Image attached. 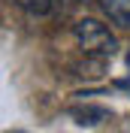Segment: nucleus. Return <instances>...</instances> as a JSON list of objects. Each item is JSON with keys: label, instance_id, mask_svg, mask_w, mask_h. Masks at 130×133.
<instances>
[{"label": "nucleus", "instance_id": "423d86ee", "mask_svg": "<svg viewBox=\"0 0 130 133\" xmlns=\"http://www.w3.org/2000/svg\"><path fill=\"white\" fill-rule=\"evenodd\" d=\"M127 66H130V51H127Z\"/></svg>", "mask_w": 130, "mask_h": 133}, {"label": "nucleus", "instance_id": "f03ea898", "mask_svg": "<svg viewBox=\"0 0 130 133\" xmlns=\"http://www.w3.org/2000/svg\"><path fill=\"white\" fill-rule=\"evenodd\" d=\"M100 9L112 24L130 30V0H100Z\"/></svg>", "mask_w": 130, "mask_h": 133}, {"label": "nucleus", "instance_id": "20e7f679", "mask_svg": "<svg viewBox=\"0 0 130 133\" xmlns=\"http://www.w3.org/2000/svg\"><path fill=\"white\" fill-rule=\"evenodd\" d=\"M21 9H27L30 15H46L51 12V0H15Z\"/></svg>", "mask_w": 130, "mask_h": 133}, {"label": "nucleus", "instance_id": "7ed1b4c3", "mask_svg": "<svg viewBox=\"0 0 130 133\" xmlns=\"http://www.w3.org/2000/svg\"><path fill=\"white\" fill-rule=\"evenodd\" d=\"M70 115H73L76 124L94 127V124H103L106 118H109V112H106V109H100V106H76V109H70Z\"/></svg>", "mask_w": 130, "mask_h": 133}, {"label": "nucleus", "instance_id": "f257e3e1", "mask_svg": "<svg viewBox=\"0 0 130 133\" xmlns=\"http://www.w3.org/2000/svg\"><path fill=\"white\" fill-rule=\"evenodd\" d=\"M73 39H76V45H79L85 55L100 58V61L112 58L115 51H118L115 33L109 30L103 21H97V18H79V21L73 24Z\"/></svg>", "mask_w": 130, "mask_h": 133}, {"label": "nucleus", "instance_id": "39448f33", "mask_svg": "<svg viewBox=\"0 0 130 133\" xmlns=\"http://www.w3.org/2000/svg\"><path fill=\"white\" fill-rule=\"evenodd\" d=\"M64 3H82V0H64Z\"/></svg>", "mask_w": 130, "mask_h": 133}]
</instances>
